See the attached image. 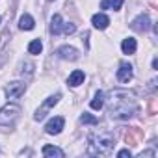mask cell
<instances>
[{
	"label": "cell",
	"instance_id": "6da1fadb",
	"mask_svg": "<svg viewBox=\"0 0 158 158\" xmlns=\"http://www.w3.org/2000/svg\"><path fill=\"white\" fill-rule=\"evenodd\" d=\"M108 101H110L108 114L112 119L125 121V119H130L138 112V104H136L134 97L125 93V91H114Z\"/></svg>",
	"mask_w": 158,
	"mask_h": 158
},
{
	"label": "cell",
	"instance_id": "7a4b0ae2",
	"mask_svg": "<svg viewBox=\"0 0 158 158\" xmlns=\"http://www.w3.org/2000/svg\"><path fill=\"white\" fill-rule=\"evenodd\" d=\"M114 145H115V139L112 134L108 132L93 134L88 143V154L89 156H108L114 151Z\"/></svg>",
	"mask_w": 158,
	"mask_h": 158
},
{
	"label": "cell",
	"instance_id": "3957f363",
	"mask_svg": "<svg viewBox=\"0 0 158 158\" xmlns=\"http://www.w3.org/2000/svg\"><path fill=\"white\" fill-rule=\"evenodd\" d=\"M19 115H21V106L10 102L4 108H0V125H2V127H10V125H13L19 119Z\"/></svg>",
	"mask_w": 158,
	"mask_h": 158
},
{
	"label": "cell",
	"instance_id": "277c9868",
	"mask_svg": "<svg viewBox=\"0 0 158 158\" xmlns=\"http://www.w3.org/2000/svg\"><path fill=\"white\" fill-rule=\"evenodd\" d=\"M60 99H61V95H60V93H56V95H50V97H48V99L43 102V106H41V108H39V110L34 114V119H35V121H43V119H45V115H47V112H48L52 106H56V104L60 102Z\"/></svg>",
	"mask_w": 158,
	"mask_h": 158
},
{
	"label": "cell",
	"instance_id": "5b68a950",
	"mask_svg": "<svg viewBox=\"0 0 158 158\" xmlns=\"http://www.w3.org/2000/svg\"><path fill=\"white\" fill-rule=\"evenodd\" d=\"M4 91H6L8 99L15 101V99H19V97L26 91V84H24V82H10V84L4 88Z\"/></svg>",
	"mask_w": 158,
	"mask_h": 158
},
{
	"label": "cell",
	"instance_id": "8992f818",
	"mask_svg": "<svg viewBox=\"0 0 158 158\" xmlns=\"http://www.w3.org/2000/svg\"><path fill=\"white\" fill-rule=\"evenodd\" d=\"M130 28L136 30V32H147L151 28V19L147 13H139L132 23H130Z\"/></svg>",
	"mask_w": 158,
	"mask_h": 158
},
{
	"label": "cell",
	"instance_id": "52a82bcc",
	"mask_svg": "<svg viewBox=\"0 0 158 158\" xmlns=\"http://www.w3.org/2000/svg\"><path fill=\"white\" fill-rule=\"evenodd\" d=\"M63 125H65V119L63 117H52L48 123H47V127H45V132L47 134H52V136H56V134H60L61 130H63Z\"/></svg>",
	"mask_w": 158,
	"mask_h": 158
},
{
	"label": "cell",
	"instance_id": "ba28073f",
	"mask_svg": "<svg viewBox=\"0 0 158 158\" xmlns=\"http://www.w3.org/2000/svg\"><path fill=\"white\" fill-rule=\"evenodd\" d=\"M56 54H58V58H61V60H69V61L78 60V50H76L74 47H69V45L60 47V48L56 50Z\"/></svg>",
	"mask_w": 158,
	"mask_h": 158
},
{
	"label": "cell",
	"instance_id": "9c48e42d",
	"mask_svg": "<svg viewBox=\"0 0 158 158\" xmlns=\"http://www.w3.org/2000/svg\"><path fill=\"white\" fill-rule=\"evenodd\" d=\"M117 80L121 84H127L132 80V65L130 63H121L117 69Z\"/></svg>",
	"mask_w": 158,
	"mask_h": 158
},
{
	"label": "cell",
	"instance_id": "30bf717a",
	"mask_svg": "<svg viewBox=\"0 0 158 158\" xmlns=\"http://www.w3.org/2000/svg\"><path fill=\"white\" fill-rule=\"evenodd\" d=\"M84 80H86V74H84V71L76 69V71H73V73L69 74V78H67V84H69L71 88H78L80 84H84Z\"/></svg>",
	"mask_w": 158,
	"mask_h": 158
},
{
	"label": "cell",
	"instance_id": "8fae6325",
	"mask_svg": "<svg viewBox=\"0 0 158 158\" xmlns=\"http://www.w3.org/2000/svg\"><path fill=\"white\" fill-rule=\"evenodd\" d=\"M91 24H93L97 30H106L108 24H110V19H108V15H104V13H97V15L91 17Z\"/></svg>",
	"mask_w": 158,
	"mask_h": 158
},
{
	"label": "cell",
	"instance_id": "7c38bea8",
	"mask_svg": "<svg viewBox=\"0 0 158 158\" xmlns=\"http://www.w3.org/2000/svg\"><path fill=\"white\" fill-rule=\"evenodd\" d=\"M63 19H61V15L60 13H56V15H52V19H50V34L52 35H60L61 34V30H63Z\"/></svg>",
	"mask_w": 158,
	"mask_h": 158
},
{
	"label": "cell",
	"instance_id": "4fadbf2b",
	"mask_svg": "<svg viewBox=\"0 0 158 158\" xmlns=\"http://www.w3.org/2000/svg\"><path fill=\"white\" fill-rule=\"evenodd\" d=\"M43 156H47V158H63V156H65V152H63L60 147L45 145V147H43Z\"/></svg>",
	"mask_w": 158,
	"mask_h": 158
},
{
	"label": "cell",
	"instance_id": "5bb4252c",
	"mask_svg": "<svg viewBox=\"0 0 158 158\" xmlns=\"http://www.w3.org/2000/svg\"><path fill=\"white\" fill-rule=\"evenodd\" d=\"M136 48H138V43H136V39L134 37H127V39H123V43H121V50H123V54H134L136 52Z\"/></svg>",
	"mask_w": 158,
	"mask_h": 158
},
{
	"label": "cell",
	"instance_id": "9a60e30c",
	"mask_svg": "<svg viewBox=\"0 0 158 158\" xmlns=\"http://www.w3.org/2000/svg\"><path fill=\"white\" fill-rule=\"evenodd\" d=\"M34 26H35V21H34V17L30 15V13H24L21 19H19V28L21 30H34Z\"/></svg>",
	"mask_w": 158,
	"mask_h": 158
},
{
	"label": "cell",
	"instance_id": "2e32d148",
	"mask_svg": "<svg viewBox=\"0 0 158 158\" xmlns=\"http://www.w3.org/2000/svg\"><path fill=\"white\" fill-rule=\"evenodd\" d=\"M125 139H127V143H130V145H138L139 139H141V130H138V128H130V130L127 132Z\"/></svg>",
	"mask_w": 158,
	"mask_h": 158
},
{
	"label": "cell",
	"instance_id": "e0dca14e",
	"mask_svg": "<svg viewBox=\"0 0 158 158\" xmlns=\"http://www.w3.org/2000/svg\"><path fill=\"white\" fill-rule=\"evenodd\" d=\"M89 106H91L93 110H101V108L104 106V93H102V91H97V95H95V99L89 102Z\"/></svg>",
	"mask_w": 158,
	"mask_h": 158
},
{
	"label": "cell",
	"instance_id": "ac0fdd59",
	"mask_svg": "<svg viewBox=\"0 0 158 158\" xmlns=\"http://www.w3.org/2000/svg\"><path fill=\"white\" fill-rule=\"evenodd\" d=\"M41 50H43V43H41L39 39L30 41V45H28V52H30V54L37 56V54H41Z\"/></svg>",
	"mask_w": 158,
	"mask_h": 158
},
{
	"label": "cell",
	"instance_id": "d6986e66",
	"mask_svg": "<svg viewBox=\"0 0 158 158\" xmlns=\"http://www.w3.org/2000/svg\"><path fill=\"white\" fill-rule=\"evenodd\" d=\"M80 123H82V125H97V123H99V119H97L95 115H91V114L84 112V114L80 115Z\"/></svg>",
	"mask_w": 158,
	"mask_h": 158
},
{
	"label": "cell",
	"instance_id": "ffe728a7",
	"mask_svg": "<svg viewBox=\"0 0 158 158\" xmlns=\"http://www.w3.org/2000/svg\"><path fill=\"white\" fill-rule=\"evenodd\" d=\"M76 32V26L73 24V23H65L63 24V30H61V34H65V35H71V34H74Z\"/></svg>",
	"mask_w": 158,
	"mask_h": 158
},
{
	"label": "cell",
	"instance_id": "44dd1931",
	"mask_svg": "<svg viewBox=\"0 0 158 158\" xmlns=\"http://www.w3.org/2000/svg\"><path fill=\"white\" fill-rule=\"evenodd\" d=\"M125 0H108V6H112V10H121Z\"/></svg>",
	"mask_w": 158,
	"mask_h": 158
},
{
	"label": "cell",
	"instance_id": "7402d4cb",
	"mask_svg": "<svg viewBox=\"0 0 158 158\" xmlns=\"http://www.w3.org/2000/svg\"><path fill=\"white\" fill-rule=\"evenodd\" d=\"M130 154H132V152H130V149H123V151H119V152H117V156H119V158H127V156L130 158Z\"/></svg>",
	"mask_w": 158,
	"mask_h": 158
},
{
	"label": "cell",
	"instance_id": "603a6c76",
	"mask_svg": "<svg viewBox=\"0 0 158 158\" xmlns=\"http://www.w3.org/2000/svg\"><path fill=\"white\" fill-rule=\"evenodd\" d=\"M143 156H154V151H145V152H139V158Z\"/></svg>",
	"mask_w": 158,
	"mask_h": 158
},
{
	"label": "cell",
	"instance_id": "cb8c5ba5",
	"mask_svg": "<svg viewBox=\"0 0 158 158\" xmlns=\"http://www.w3.org/2000/svg\"><path fill=\"white\" fill-rule=\"evenodd\" d=\"M101 8L102 10H108V0H101Z\"/></svg>",
	"mask_w": 158,
	"mask_h": 158
}]
</instances>
